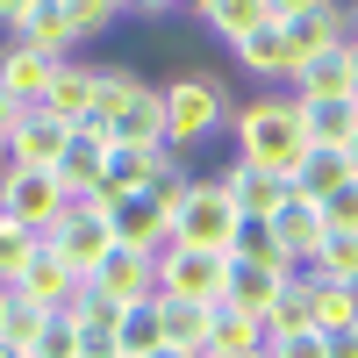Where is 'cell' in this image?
<instances>
[{
    "label": "cell",
    "instance_id": "obj_31",
    "mask_svg": "<svg viewBox=\"0 0 358 358\" xmlns=\"http://www.w3.org/2000/svg\"><path fill=\"white\" fill-rule=\"evenodd\" d=\"M151 351H165V337H158V308L143 301L122 315V358H151Z\"/></svg>",
    "mask_w": 358,
    "mask_h": 358
},
{
    "label": "cell",
    "instance_id": "obj_16",
    "mask_svg": "<svg viewBox=\"0 0 358 358\" xmlns=\"http://www.w3.org/2000/svg\"><path fill=\"white\" fill-rule=\"evenodd\" d=\"M101 172H108V136L86 122V129H72L65 158H57V187H65L72 201H94L101 194Z\"/></svg>",
    "mask_w": 358,
    "mask_h": 358
},
{
    "label": "cell",
    "instance_id": "obj_29",
    "mask_svg": "<svg viewBox=\"0 0 358 358\" xmlns=\"http://www.w3.org/2000/svg\"><path fill=\"white\" fill-rule=\"evenodd\" d=\"M229 258H236V265H265V273H294L287 251H280V236H273V222H244V229H236V244H229Z\"/></svg>",
    "mask_w": 358,
    "mask_h": 358
},
{
    "label": "cell",
    "instance_id": "obj_25",
    "mask_svg": "<svg viewBox=\"0 0 358 358\" xmlns=\"http://www.w3.org/2000/svg\"><path fill=\"white\" fill-rule=\"evenodd\" d=\"M287 187L301 194V201H315V208H322L337 187H351V158H344V151H308L301 165H294V179H287Z\"/></svg>",
    "mask_w": 358,
    "mask_h": 358
},
{
    "label": "cell",
    "instance_id": "obj_40",
    "mask_svg": "<svg viewBox=\"0 0 358 358\" xmlns=\"http://www.w3.org/2000/svg\"><path fill=\"white\" fill-rule=\"evenodd\" d=\"M151 358H201V351H172V344H165V351H151Z\"/></svg>",
    "mask_w": 358,
    "mask_h": 358
},
{
    "label": "cell",
    "instance_id": "obj_32",
    "mask_svg": "<svg viewBox=\"0 0 358 358\" xmlns=\"http://www.w3.org/2000/svg\"><path fill=\"white\" fill-rule=\"evenodd\" d=\"M36 244H43V236H29V229H15V222H0V287H15V273L36 258Z\"/></svg>",
    "mask_w": 358,
    "mask_h": 358
},
{
    "label": "cell",
    "instance_id": "obj_48",
    "mask_svg": "<svg viewBox=\"0 0 358 358\" xmlns=\"http://www.w3.org/2000/svg\"><path fill=\"white\" fill-rule=\"evenodd\" d=\"M79 358H86V351H79Z\"/></svg>",
    "mask_w": 358,
    "mask_h": 358
},
{
    "label": "cell",
    "instance_id": "obj_3",
    "mask_svg": "<svg viewBox=\"0 0 358 358\" xmlns=\"http://www.w3.org/2000/svg\"><path fill=\"white\" fill-rule=\"evenodd\" d=\"M115 15L122 8H108V0H8L0 8V29H8V43H36L50 57H65L72 43L86 36H101V29H115Z\"/></svg>",
    "mask_w": 358,
    "mask_h": 358
},
{
    "label": "cell",
    "instance_id": "obj_33",
    "mask_svg": "<svg viewBox=\"0 0 358 358\" xmlns=\"http://www.w3.org/2000/svg\"><path fill=\"white\" fill-rule=\"evenodd\" d=\"M43 322H50V315H43L36 301H22V294H8V344H22V351H29V344L43 337Z\"/></svg>",
    "mask_w": 358,
    "mask_h": 358
},
{
    "label": "cell",
    "instance_id": "obj_28",
    "mask_svg": "<svg viewBox=\"0 0 358 358\" xmlns=\"http://www.w3.org/2000/svg\"><path fill=\"white\" fill-rule=\"evenodd\" d=\"M258 15H265V0H208V8H201V22L215 29L229 50H236V43H244L251 29H258Z\"/></svg>",
    "mask_w": 358,
    "mask_h": 358
},
{
    "label": "cell",
    "instance_id": "obj_44",
    "mask_svg": "<svg viewBox=\"0 0 358 358\" xmlns=\"http://www.w3.org/2000/svg\"><path fill=\"white\" fill-rule=\"evenodd\" d=\"M344 337H351V344H358V322H351V330H344Z\"/></svg>",
    "mask_w": 358,
    "mask_h": 358
},
{
    "label": "cell",
    "instance_id": "obj_11",
    "mask_svg": "<svg viewBox=\"0 0 358 358\" xmlns=\"http://www.w3.org/2000/svg\"><path fill=\"white\" fill-rule=\"evenodd\" d=\"M8 294H22V301H36L43 315H72V301L86 294V280H79L72 265H65V258L50 251V244H36V258H29L22 273H15V287H8Z\"/></svg>",
    "mask_w": 358,
    "mask_h": 358
},
{
    "label": "cell",
    "instance_id": "obj_17",
    "mask_svg": "<svg viewBox=\"0 0 358 358\" xmlns=\"http://www.w3.org/2000/svg\"><path fill=\"white\" fill-rule=\"evenodd\" d=\"M273 236H280L287 265H308V258L322 251V236H330V222H322V208H315V201L287 194V201H280V215H273Z\"/></svg>",
    "mask_w": 358,
    "mask_h": 358
},
{
    "label": "cell",
    "instance_id": "obj_9",
    "mask_svg": "<svg viewBox=\"0 0 358 358\" xmlns=\"http://www.w3.org/2000/svg\"><path fill=\"white\" fill-rule=\"evenodd\" d=\"M43 244H50L57 258H65V265H72L79 280H94V273H101V258L115 251V229H108V208H101V201H72L65 215H57V229L43 236Z\"/></svg>",
    "mask_w": 358,
    "mask_h": 358
},
{
    "label": "cell",
    "instance_id": "obj_13",
    "mask_svg": "<svg viewBox=\"0 0 358 358\" xmlns=\"http://www.w3.org/2000/svg\"><path fill=\"white\" fill-rule=\"evenodd\" d=\"M222 194H229V208L244 222H273L280 215V201L294 194L280 172H265V165H244V158H229V172H222Z\"/></svg>",
    "mask_w": 358,
    "mask_h": 358
},
{
    "label": "cell",
    "instance_id": "obj_4",
    "mask_svg": "<svg viewBox=\"0 0 358 358\" xmlns=\"http://www.w3.org/2000/svg\"><path fill=\"white\" fill-rule=\"evenodd\" d=\"M165 94V151L172 158H187L201 136H215L222 122H229V86L215 79V72H179V79H165L158 86Z\"/></svg>",
    "mask_w": 358,
    "mask_h": 358
},
{
    "label": "cell",
    "instance_id": "obj_26",
    "mask_svg": "<svg viewBox=\"0 0 358 358\" xmlns=\"http://www.w3.org/2000/svg\"><path fill=\"white\" fill-rule=\"evenodd\" d=\"M158 337L172 344V351H201L208 358V308H194V301H172V294H158Z\"/></svg>",
    "mask_w": 358,
    "mask_h": 358
},
{
    "label": "cell",
    "instance_id": "obj_18",
    "mask_svg": "<svg viewBox=\"0 0 358 358\" xmlns=\"http://www.w3.org/2000/svg\"><path fill=\"white\" fill-rule=\"evenodd\" d=\"M236 65H244L251 79H294V50H287V29L273 22V0H265V15L244 43H236Z\"/></svg>",
    "mask_w": 358,
    "mask_h": 358
},
{
    "label": "cell",
    "instance_id": "obj_43",
    "mask_svg": "<svg viewBox=\"0 0 358 358\" xmlns=\"http://www.w3.org/2000/svg\"><path fill=\"white\" fill-rule=\"evenodd\" d=\"M351 43H358V8H351Z\"/></svg>",
    "mask_w": 358,
    "mask_h": 358
},
{
    "label": "cell",
    "instance_id": "obj_38",
    "mask_svg": "<svg viewBox=\"0 0 358 358\" xmlns=\"http://www.w3.org/2000/svg\"><path fill=\"white\" fill-rule=\"evenodd\" d=\"M330 358H358V344L351 337H330Z\"/></svg>",
    "mask_w": 358,
    "mask_h": 358
},
{
    "label": "cell",
    "instance_id": "obj_46",
    "mask_svg": "<svg viewBox=\"0 0 358 358\" xmlns=\"http://www.w3.org/2000/svg\"><path fill=\"white\" fill-rule=\"evenodd\" d=\"M351 301H358V280H351Z\"/></svg>",
    "mask_w": 358,
    "mask_h": 358
},
{
    "label": "cell",
    "instance_id": "obj_12",
    "mask_svg": "<svg viewBox=\"0 0 358 358\" xmlns=\"http://www.w3.org/2000/svg\"><path fill=\"white\" fill-rule=\"evenodd\" d=\"M86 287H94L101 301H115V308H143V301H158V258H143V251H122V244H115Z\"/></svg>",
    "mask_w": 358,
    "mask_h": 358
},
{
    "label": "cell",
    "instance_id": "obj_23",
    "mask_svg": "<svg viewBox=\"0 0 358 358\" xmlns=\"http://www.w3.org/2000/svg\"><path fill=\"white\" fill-rule=\"evenodd\" d=\"M158 158H165V151H108V172H101V194H94V201H129V194H151Z\"/></svg>",
    "mask_w": 358,
    "mask_h": 358
},
{
    "label": "cell",
    "instance_id": "obj_45",
    "mask_svg": "<svg viewBox=\"0 0 358 358\" xmlns=\"http://www.w3.org/2000/svg\"><path fill=\"white\" fill-rule=\"evenodd\" d=\"M0 172H8V151H0Z\"/></svg>",
    "mask_w": 358,
    "mask_h": 358
},
{
    "label": "cell",
    "instance_id": "obj_39",
    "mask_svg": "<svg viewBox=\"0 0 358 358\" xmlns=\"http://www.w3.org/2000/svg\"><path fill=\"white\" fill-rule=\"evenodd\" d=\"M351 101H358V43H351Z\"/></svg>",
    "mask_w": 358,
    "mask_h": 358
},
{
    "label": "cell",
    "instance_id": "obj_14",
    "mask_svg": "<svg viewBox=\"0 0 358 358\" xmlns=\"http://www.w3.org/2000/svg\"><path fill=\"white\" fill-rule=\"evenodd\" d=\"M57 72H65V57H50L36 43H0V86H8L22 108H43V94H50Z\"/></svg>",
    "mask_w": 358,
    "mask_h": 358
},
{
    "label": "cell",
    "instance_id": "obj_20",
    "mask_svg": "<svg viewBox=\"0 0 358 358\" xmlns=\"http://www.w3.org/2000/svg\"><path fill=\"white\" fill-rule=\"evenodd\" d=\"M294 101H351V43L294 65Z\"/></svg>",
    "mask_w": 358,
    "mask_h": 358
},
{
    "label": "cell",
    "instance_id": "obj_34",
    "mask_svg": "<svg viewBox=\"0 0 358 358\" xmlns=\"http://www.w3.org/2000/svg\"><path fill=\"white\" fill-rule=\"evenodd\" d=\"M29 358H79V330H72V315H50V322H43V337L29 344Z\"/></svg>",
    "mask_w": 358,
    "mask_h": 358
},
{
    "label": "cell",
    "instance_id": "obj_47",
    "mask_svg": "<svg viewBox=\"0 0 358 358\" xmlns=\"http://www.w3.org/2000/svg\"><path fill=\"white\" fill-rule=\"evenodd\" d=\"M0 222H8V215H0Z\"/></svg>",
    "mask_w": 358,
    "mask_h": 358
},
{
    "label": "cell",
    "instance_id": "obj_19",
    "mask_svg": "<svg viewBox=\"0 0 358 358\" xmlns=\"http://www.w3.org/2000/svg\"><path fill=\"white\" fill-rule=\"evenodd\" d=\"M208 358H265V322L215 301L208 308Z\"/></svg>",
    "mask_w": 358,
    "mask_h": 358
},
{
    "label": "cell",
    "instance_id": "obj_30",
    "mask_svg": "<svg viewBox=\"0 0 358 358\" xmlns=\"http://www.w3.org/2000/svg\"><path fill=\"white\" fill-rule=\"evenodd\" d=\"M308 315H315L322 337H344L351 322H358V301H351V287H315L308 294Z\"/></svg>",
    "mask_w": 358,
    "mask_h": 358
},
{
    "label": "cell",
    "instance_id": "obj_37",
    "mask_svg": "<svg viewBox=\"0 0 358 358\" xmlns=\"http://www.w3.org/2000/svg\"><path fill=\"white\" fill-rule=\"evenodd\" d=\"M22 115H29V108L8 94V86H0V151H8V136H15V122H22Z\"/></svg>",
    "mask_w": 358,
    "mask_h": 358
},
{
    "label": "cell",
    "instance_id": "obj_24",
    "mask_svg": "<svg viewBox=\"0 0 358 358\" xmlns=\"http://www.w3.org/2000/svg\"><path fill=\"white\" fill-rule=\"evenodd\" d=\"M236 265V258H229ZM280 294H287V273H265V265H236L229 273V308H244V315H273L280 308Z\"/></svg>",
    "mask_w": 358,
    "mask_h": 358
},
{
    "label": "cell",
    "instance_id": "obj_10",
    "mask_svg": "<svg viewBox=\"0 0 358 358\" xmlns=\"http://www.w3.org/2000/svg\"><path fill=\"white\" fill-rule=\"evenodd\" d=\"M108 208V229L122 251H143V258H165L172 251V208L151 201V194H129V201H101Z\"/></svg>",
    "mask_w": 358,
    "mask_h": 358
},
{
    "label": "cell",
    "instance_id": "obj_42",
    "mask_svg": "<svg viewBox=\"0 0 358 358\" xmlns=\"http://www.w3.org/2000/svg\"><path fill=\"white\" fill-rule=\"evenodd\" d=\"M344 158H351V179H358V136H351V151H344Z\"/></svg>",
    "mask_w": 358,
    "mask_h": 358
},
{
    "label": "cell",
    "instance_id": "obj_15",
    "mask_svg": "<svg viewBox=\"0 0 358 358\" xmlns=\"http://www.w3.org/2000/svg\"><path fill=\"white\" fill-rule=\"evenodd\" d=\"M65 143H72V129L57 122V115L29 108L22 122H15V136H8V165H36V172H57V158H65Z\"/></svg>",
    "mask_w": 358,
    "mask_h": 358
},
{
    "label": "cell",
    "instance_id": "obj_27",
    "mask_svg": "<svg viewBox=\"0 0 358 358\" xmlns=\"http://www.w3.org/2000/svg\"><path fill=\"white\" fill-rule=\"evenodd\" d=\"M308 280H315V287H351V280H358V236L330 229V236H322V251L308 258Z\"/></svg>",
    "mask_w": 358,
    "mask_h": 358
},
{
    "label": "cell",
    "instance_id": "obj_1",
    "mask_svg": "<svg viewBox=\"0 0 358 358\" xmlns=\"http://www.w3.org/2000/svg\"><path fill=\"white\" fill-rule=\"evenodd\" d=\"M94 129L108 151H165V94L129 65H94Z\"/></svg>",
    "mask_w": 358,
    "mask_h": 358
},
{
    "label": "cell",
    "instance_id": "obj_22",
    "mask_svg": "<svg viewBox=\"0 0 358 358\" xmlns=\"http://www.w3.org/2000/svg\"><path fill=\"white\" fill-rule=\"evenodd\" d=\"M301 129H308V151H351L358 101H301Z\"/></svg>",
    "mask_w": 358,
    "mask_h": 358
},
{
    "label": "cell",
    "instance_id": "obj_8",
    "mask_svg": "<svg viewBox=\"0 0 358 358\" xmlns=\"http://www.w3.org/2000/svg\"><path fill=\"white\" fill-rule=\"evenodd\" d=\"M273 22L287 29L294 65H308V57L351 43V8H330V0H273Z\"/></svg>",
    "mask_w": 358,
    "mask_h": 358
},
{
    "label": "cell",
    "instance_id": "obj_5",
    "mask_svg": "<svg viewBox=\"0 0 358 358\" xmlns=\"http://www.w3.org/2000/svg\"><path fill=\"white\" fill-rule=\"evenodd\" d=\"M236 229H244V215L229 208L222 179H194V187L179 194V208H172V244H187V251H222L229 258Z\"/></svg>",
    "mask_w": 358,
    "mask_h": 358
},
{
    "label": "cell",
    "instance_id": "obj_7",
    "mask_svg": "<svg viewBox=\"0 0 358 358\" xmlns=\"http://www.w3.org/2000/svg\"><path fill=\"white\" fill-rule=\"evenodd\" d=\"M229 273L236 265L222 251H187V244H172L158 258V294H172V301H194V308H215L229 301Z\"/></svg>",
    "mask_w": 358,
    "mask_h": 358
},
{
    "label": "cell",
    "instance_id": "obj_2",
    "mask_svg": "<svg viewBox=\"0 0 358 358\" xmlns=\"http://www.w3.org/2000/svg\"><path fill=\"white\" fill-rule=\"evenodd\" d=\"M229 136H236V158L244 165H265L294 179V165L308 158V129H301V101L294 94H258L229 115Z\"/></svg>",
    "mask_w": 358,
    "mask_h": 358
},
{
    "label": "cell",
    "instance_id": "obj_36",
    "mask_svg": "<svg viewBox=\"0 0 358 358\" xmlns=\"http://www.w3.org/2000/svg\"><path fill=\"white\" fill-rule=\"evenodd\" d=\"M322 222H330V229H344V236H358V179H351V187H337L330 201H322Z\"/></svg>",
    "mask_w": 358,
    "mask_h": 358
},
{
    "label": "cell",
    "instance_id": "obj_6",
    "mask_svg": "<svg viewBox=\"0 0 358 358\" xmlns=\"http://www.w3.org/2000/svg\"><path fill=\"white\" fill-rule=\"evenodd\" d=\"M65 208H72V194L57 187V172H36V165H8V172H0V215H8L15 229L50 236Z\"/></svg>",
    "mask_w": 358,
    "mask_h": 358
},
{
    "label": "cell",
    "instance_id": "obj_21",
    "mask_svg": "<svg viewBox=\"0 0 358 358\" xmlns=\"http://www.w3.org/2000/svg\"><path fill=\"white\" fill-rule=\"evenodd\" d=\"M43 115H57L65 129L94 122V65H72V57H65V72H57L50 94H43Z\"/></svg>",
    "mask_w": 358,
    "mask_h": 358
},
{
    "label": "cell",
    "instance_id": "obj_35",
    "mask_svg": "<svg viewBox=\"0 0 358 358\" xmlns=\"http://www.w3.org/2000/svg\"><path fill=\"white\" fill-rule=\"evenodd\" d=\"M265 358H330L322 330H294V337H265Z\"/></svg>",
    "mask_w": 358,
    "mask_h": 358
},
{
    "label": "cell",
    "instance_id": "obj_41",
    "mask_svg": "<svg viewBox=\"0 0 358 358\" xmlns=\"http://www.w3.org/2000/svg\"><path fill=\"white\" fill-rule=\"evenodd\" d=\"M0 337H8V287H0Z\"/></svg>",
    "mask_w": 358,
    "mask_h": 358
}]
</instances>
